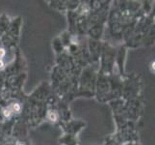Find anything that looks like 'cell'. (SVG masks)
Here are the masks:
<instances>
[{"instance_id":"cell-1","label":"cell","mask_w":155,"mask_h":145,"mask_svg":"<svg viewBox=\"0 0 155 145\" xmlns=\"http://www.w3.org/2000/svg\"><path fill=\"white\" fill-rule=\"evenodd\" d=\"M12 113H13V110H12V109H11V106L6 107V109H3V115L6 118H9L11 115H12Z\"/></svg>"},{"instance_id":"cell-2","label":"cell","mask_w":155,"mask_h":145,"mask_svg":"<svg viewBox=\"0 0 155 145\" xmlns=\"http://www.w3.org/2000/svg\"><path fill=\"white\" fill-rule=\"evenodd\" d=\"M11 109H12L13 112H17V113H18V112L20 111L21 109V107H20V105L18 104V103H15V104H13L12 105H11Z\"/></svg>"},{"instance_id":"cell-3","label":"cell","mask_w":155,"mask_h":145,"mask_svg":"<svg viewBox=\"0 0 155 145\" xmlns=\"http://www.w3.org/2000/svg\"><path fill=\"white\" fill-rule=\"evenodd\" d=\"M48 117H49V120L52 122L57 121V114L55 113V112H50V113L48 114Z\"/></svg>"},{"instance_id":"cell-4","label":"cell","mask_w":155,"mask_h":145,"mask_svg":"<svg viewBox=\"0 0 155 145\" xmlns=\"http://www.w3.org/2000/svg\"><path fill=\"white\" fill-rule=\"evenodd\" d=\"M6 56V50L3 47H0V59L3 60V58Z\"/></svg>"},{"instance_id":"cell-5","label":"cell","mask_w":155,"mask_h":145,"mask_svg":"<svg viewBox=\"0 0 155 145\" xmlns=\"http://www.w3.org/2000/svg\"><path fill=\"white\" fill-rule=\"evenodd\" d=\"M4 67H5V62H4V60H1V59H0V70L4 69Z\"/></svg>"},{"instance_id":"cell-6","label":"cell","mask_w":155,"mask_h":145,"mask_svg":"<svg viewBox=\"0 0 155 145\" xmlns=\"http://www.w3.org/2000/svg\"><path fill=\"white\" fill-rule=\"evenodd\" d=\"M17 145H24V144H23L22 142H18V144H17Z\"/></svg>"}]
</instances>
